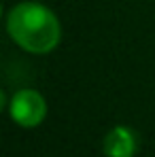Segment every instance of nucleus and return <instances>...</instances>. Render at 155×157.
<instances>
[{"label":"nucleus","mask_w":155,"mask_h":157,"mask_svg":"<svg viewBox=\"0 0 155 157\" xmlns=\"http://www.w3.org/2000/svg\"><path fill=\"white\" fill-rule=\"evenodd\" d=\"M138 151V136L128 125H115L102 140V153L106 157H134Z\"/></svg>","instance_id":"3"},{"label":"nucleus","mask_w":155,"mask_h":157,"mask_svg":"<svg viewBox=\"0 0 155 157\" xmlns=\"http://www.w3.org/2000/svg\"><path fill=\"white\" fill-rule=\"evenodd\" d=\"M9 117L13 123H17L19 128H38L45 117H47V100L41 91L32 89V87H24V89H17L11 100H9Z\"/></svg>","instance_id":"2"},{"label":"nucleus","mask_w":155,"mask_h":157,"mask_svg":"<svg viewBox=\"0 0 155 157\" xmlns=\"http://www.w3.org/2000/svg\"><path fill=\"white\" fill-rule=\"evenodd\" d=\"M6 32L26 53L47 55L62 40V24L51 9L38 0H24L9 9Z\"/></svg>","instance_id":"1"}]
</instances>
